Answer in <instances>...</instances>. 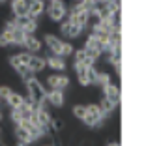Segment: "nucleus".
<instances>
[{
  "label": "nucleus",
  "instance_id": "5",
  "mask_svg": "<svg viewBox=\"0 0 161 146\" xmlns=\"http://www.w3.org/2000/svg\"><path fill=\"white\" fill-rule=\"evenodd\" d=\"M13 21H15V25L25 32V34H32L34 36V32L38 30V19H32V17H13Z\"/></svg>",
  "mask_w": 161,
  "mask_h": 146
},
{
  "label": "nucleus",
  "instance_id": "17",
  "mask_svg": "<svg viewBox=\"0 0 161 146\" xmlns=\"http://www.w3.org/2000/svg\"><path fill=\"white\" fill-rule=\"evenodd\" d=\"M25 96H21V94H17V92H11L8 98H6V103L11 107V109H17V107H21L23 103H25Z\"/></svg>",
  "mask_w": 161,
  "mask_h": 146
},
{
  "label": "nucleus",
  "instance_id": "24",
  "mask_svg": "<svg viewBox=\"0 0 161 146\" xmlns=\"http://www.w3.org/2000/svg\"><path fill=\"white\" fill-rule=\"evenodd\" d=\"M11 92H13V90H11L9 86H0V99H4V101H6V98H8Z\"/></svg>",
  "mask_w": 161,
  "mask_h": 146
},
{
  "label": "nucleus",
  "instance_id": "6",
  "mask_svg": "<svg viewBox=\"0 0 161 146\" xmlns=\"http://www.w3.org/2000/svg\"><path fill=\"white\" fill-rule=\"evenodd\" d=\"M80 32H82V28H80L79 25L71 23V21H64V23L60 25V34H62L64 37H68V39H75V37H79Z\"/></svg>",
  "mask_w": 161,
  "mask_h": 146
},
{
  "label": "nucleus",
  "instance_id": "8",
  "mask_svg": "<svg viewBox=\"0 0 161 146\" xmlns=\"http://www.w3.org/2000/svg\"><path fill=\"white\" fill-rule=\"evenodd\" d=\"M62 39L58 36H54V34H47L45 36V45H47V49L51 51V54H56V56H60V51H62Z\"/></svg>",
  "mask_w": 161,
  "mask_h": 146
},
{
  "label": "nucleus",
  "instance_id": "9",
  "mask_svg": "<svg viewBox=\"0 0 161 146\" xmlns=\"http://www.w3.org/2000/svg\"><path fill=\"white\" fill-rule=\"evenodd\" d=\"M45 64H47L51 70H54V71H58V73H62L66 68H68L66 60H64L62 56H56V54H51V56H47V58H45Z\"/></svg>",
  "mask_w": 161,
  "mask_h": 146
},
{
  "label": "nucleus",
  "instance_id": "7",
  "mask_svg": "<svg viewBox=\"0 0 161 146\" xmlns=\"http://www.w3.org/2000/svg\"><path fill=\"white\" fill-rule=\"evenodd\" d=\"M30 2H34V0H11V13H13V17H26Z\"/></svg>",
  "mask_w": 161,
  "mask_h": 146
},
{
  "label": "nucleus",
  "instance_id": "19",
  "mask_svg": "<svg viewBox=\"0 0 161 146\" xmlns=\"http://www.w3.org/2000/svg\"><path fill=\"white\" fill-rule=\"evenodd\" d=\"M94 84H97V86L103 90L107 84H111V75H109V73L99 71V73H97V77H96V82H94Z\"/></svg>",
  "mask_w": 161,
  "mask_h": 146
},
{
  "label": "nucleus",
  "instance_id": "2",
  "mask_svg": "<svg viewBox=\"0 0 161 146\" xmlns=\"http://www.w3.org/2000/svg\"><path fill=\"white\" fill-rule=\"evenodd\" d=\"M45 11H47L49 19H51L53 23H60V21H64V19H66V15H68V8H66L64 0L49 2V6L45 8Z\"/></svg>",
  "mask_w": 161,
  "mask_h": 146
},
{
  "label": "nucleus",
  "instance_id": "20",
  "mask_svg": "<svg viewBox=\"0 0 161 146\" xmlns=\"http://www.w3.org/2000/svg\"><path fill=\"white\" fill-rule=\"evenodd\" d=\"M71 54H73V45H71L69 41H64V43H62L60 56H62V58H68V56H71Z\"/></svg>",
  "mask_w": 161,
  "mask_h": 146
},
{
  "label": "nucleus",
  "instance_id": "32",
  "mask_svg": "<svg viewBox=\"0 0 161 146\" xmlns=\"http://www.w3.org/2000/svg\"><path fill=\"white\" fill-rule=\"evenodd\" d=\"M73 2H79V0H73Z\"/></svg>",
  "mask_w": 161,
  "mask_h": 146
},
{
  "label": "nucleus",
  "instance_id": "3",
  "mask_svg": "<svg viewBox=\"0 0 161 146\" xmlns=\"http://www.w3.org/2000/svg\"><path fill=\"white\" fill-rule=\"evenodd\" d=\"M103 114L99 110V105H86V116L82 118V122L88 127H101L103 126Z\"/></svg>",
  "mask_w": 161,
  "mask_h": 146
},
{
  "label": "nucleus",
  "instance_id": "29",
  "mask_svg": "<svg viewBox=\"0 0 161 146\" xmlns=\"http://www.w3.org/2000/svg\"><path fill=\"white\" fill-rule=\"evenodd\" d=\"M4 2H6V0H0V4H4Z\"/></svg>",
  "mask_w": 161,
  "mask_h": 146
},
{
  "label": "nucleus",
  "instance_id": "14",
  "mask_svg": "<svg viewBox=\"0 0 161 146\" xmlns=\"http://www.w3.org/2000/svg\"><path fill=\"white\" fill-rule=\"evenodd\" d=\"M43 11H45V0H34V2H30V6H28V17L38 19Z\"/></svg>",
  "mask_w": 161,
  "mask_h": 146
},
{
  "label": "nucleus",
  "instance_id": "28",
  "mask_svg": "<svg viewBox=\"0 0 161 146\" xmlns=\"http://www.w3.org/2000/svg\"><path fill=\"white\" fill-rule=\"evenodd\" d=\"M107 146H120V143H109Z\"/></svg>",
  "mask_w": 161,
  "mask_h": 146
},
{
  "label": "nucleus",
  "instance_id": "25",
  "mask_svg": "<svg viewBox=\"0 0 161 146\" xmlns=\"http://www.w3.org/2000/svg\"><path fill=\"white\" fill-rule=\"evenodd\" d=\"M9 45V39H8V36L4 34V32H0V47H8Z\"/></svg>",
  "mask_w": 161,
  "mask_h": 146
},
{
  "label": "nucleus",
  "instance_id": "12",
  "mask_svg": "<svg viewBox=\"0 0 161 146\" xmlns=\"http://www.w3.org/2000/svg\"><path fill=\"white\" fill-rule=\"evenodd\" d=\"M47 103H51L53 107H62L64 105V90H49Z\"/></svg>",
  "mask_w": 161,
  "mask_h": 146
},
{
  "label": "nucleus",
  "instance_id": "34",
  "mask_svg": "<svg viewBox=\"0 0 161 146\" xmlns=\"http://www.w3.org/2000/svg\"><path fill=\"white\" fill-rule=\"evenodd\" d=\"M0 131H2V129H0Z\"/></svg>",
  "mask_w": 161,
  "mask_h": 146
},
{
  "label": "nucleus",
  "instance_id": "33",
  "mask_svg": "<svg viewBox=\"0 0 161 146\" xmlns=\"http://www.w3.org/2000/svg\"><path fill=\"white\" fill-rule=\"evenodd\" d=\"M47 146H53V144H47Z\"/></svg>",
  "mask_w": 161,
  "mask_h": 146
},
{
  "label": "nucleus",
  "instance_id": "1",
  "mask_svg": "<svg viewBox=\"0 0 161 146\" xmlns=\"http://www.w3.org/2000/svg\"><path fill=\"white\" fill-rule=\"evenodd\" d=\"M25 84H26V90H28V98H26V99H28L30 103H34L38 109H40V107L47 109V107H45V103H47V90H45V86L41 84L36 77L28 79Z\"/></svg>",
  "mask_w": 161,
  "mask_h": 146
},
{
  "label": "nucleus",
  "instance_id": "15",
  "mask_svg": "<svg viewBox=\"0 0 161 146\" xmlns=\"http://www.w3.org/2000/svg\"><path fill=\"white\" fill-rule=\"evenodd\" d=\"M15 137H17V141H23V143H26L28 146L32 144V143H36V139L25 127H21V126H15Z\"/></svg>",
  "mask_w": 161,
  "mask_h": 146
},
{
  "label": "nucleus",
  "instance_id": "31",
  "mask_svg": "<svg viewBox=\"0 0 161 146\" xmlns=\"http://www.w3.org/2000/svg\"><path fill=\"white\" fill-rule=\"evenodd\" d=\"M0 146H4V144H2V141H0Z\"/></svg>",
  "mask_w": 161,
  "mask_h": 146
},
{
  "label": "nucleus",
  "instance_id": "11",
  "mask_svg": "<svg viewBox=\"0 0 161 146\" xmlns=\"http://www.w3.org/2000/svg\"><path fill=\"white\" fill-rule=\"evenodd\" d=\"M21 47H25L30 54H36V53L41 49V41L38 39V37H34L32 34H28V36L25 37V41H23V45H21Z\"/></svg>",
  "mask_w": 161,
  "mask_h": 146
},
{
  "label": "nucleus",
  "instance_id": "22",
  "mask_svg": "<svg viewBox=\"0 0 161 146\" xmlns=\"http://www.w3.org/2000/svg\"><path fill=\"white\" fill-rule=\"evenodd\" d=\"M9 118H11V122L17 126L19 122H23V116H21V110L19 109H11L9 110Z\"/></svg>",
  "mask_w": 161,
  "mask_h": 146
},
{
  "label": "nucleus",
  "instance_id": "18",
  "mask_svg": "<svg viewBox=\"0 0 161 146\" xmlns=\"http://www.w3.org/2000/svg\"><path fill=\"white\" fill-rule=\"evenodd\" d=\"M73 56H75V62H77V64H84V66H94V64H96V62L86 54V51H84V49L73 51Z\"/></svg>",
  "mask_w": 161,
  "mask_h": 146
},
{
  "label": "nucleus",
  "instance_id": "4",
  "mask_svg": "<svg viewBox=\"0 0 161 146\" xmlns=\"http://www.w3.org/2000/svg\"><path fill=\"white\" fill-rule=\"evenodd\" d=\"M47 86L49 90H66L69 86V77L64 73H53L47 77Z\"/></svg>",
  "mask_w": 161,
  "mask_h": 146
},
{
  "label": "nucleus",
  "instance_id": "26",
  "mask_svg": "<svg viewBox=\"0 0 161 146\" xmlns=\"http://www.w3.org/2000/svg\"><path fill=\"white\" fill-rule=\"evenodd\" d=\"M114 71L118 73V77H120V73H122V62H118V64H114Z\"/></svg>",
  "mask_w": 161,
  "mask_h": 146
},
{
  "label": "nucleus",
  "instance_id": "16",
  "mask_svg": "<svg viewBox=\"0 0 161 146\" xmlns=\"http://www.w3.org/2000/svg\"><path fill=\"white\" fill-rule=\"evenodd\" d=\"M114 109H116V105H114L111 99H107V98L103 96V98H101V103H99V110H101L103 118H109V116L114 112Z\"/></svg>",
  "mask_w": 161,
  "mask_h": 146
},
{
  "label": "nucleus",
  "instance_id": "13",
  "mask_svg": "<svg viewBox=\"0 0 161 146\" xmlns=\"http://www.w3.org/2000/svg\"><path fill=\"white\" fill-rule=\"evenodd\" d=\"M45 66H47V64H45V58H43V56H38V54H32V56H30L28 70L34 73V75H36V73H40V71H43V70H45Z\"/></svg>",
  "mask_w": 161,
  "mask_h": 146
},
{
  "label": "nucleus",
  "instance_id": "23",
  "mask_svg": "<svg viewBox=\"0 0 161 146\" xmlns=\"http://www.w3.org/2000/svg\"><path fill=\"white\" fill-rule=\"evenodd\" d=\"M49 126H51L54 131H60V129L64 127V122H62V120H56V118H51V124H49Z\"/></svg>",
  "mask_w": 161,
  "mask_h": 146
},
{
  "label": "nucleus",
  "instance_id": "27",
  "mask_svg": "<svg viewBox=\"0 0 161 146\" xmlns=\"http://www.w3.org/2000/svg\"><path fill=\"white\" fill-rule=\"evenodd\" d=\"M17 146H28L26 143H23V141H17Z\"/></svg>",
  "mask_w": 161,
  "mask_h": 146
},
{
  "label": "nucleus",
  "instance_id": "21",
  "mask_svg": "<svg viewBox=\"0 0 161 146\" xmlns=\"http://www.w3.org/2000/svg\"><path fill=\"white\" fill-rule=\"evenodd\" d=\"M73 116L79 118V120H82V118L86 116V105H75V107H73Z\"/></svg>",
  "mask_w": 161,
  "mask_h": 146
},
{
  "label": "nucleus",
  "instance_id": "30",
  "mask_svg": "<svg viewBox=\"0 0 161 146\" xmlns=\"http://www.w3.org/2000/svg\"><path fill=\"white\" fill-rule=\"evenodd\" d=\"M0 120H2V112H0Z\"/></svg>",
  "mask_w": 161,
  "mask_h": 146
},
{
  "label": "nucleus",
  "instance_id": "10",
  "mask_svg": "<svg viewBox=\"0 0 161 146\" xmlns=\"http://www.w3.org/2000/svg\"><path fill=\"white\" fill-rule=\"evenodd\" d=\"M103 92H105L103 96H105L107 99H111V101H113V103H114L116 107L120 105V101H122V96H120V88H118L116 84H107V86L103 88Z\"/></svg>",
  "mask_w": 161,
  "mask_h": 146
}]
</instances>
